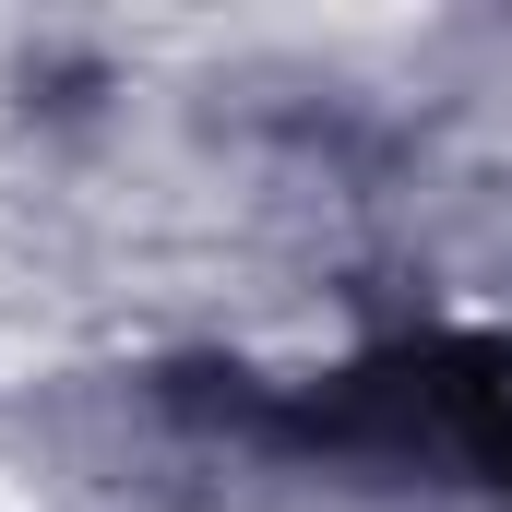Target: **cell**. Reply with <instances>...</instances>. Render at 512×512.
Here are the masks:
<instances>
[{"label": "cell", "mask_w": 512, "mask_h": 512, "mask_svg": "<svg viewBox=\"0 0 512 512\" xmlns=\"http://www.w3.org/2000/svg\"><path fill=\"white\" fill-rule=\"evenodd\" d=\"M477 477H489V489H501V501H512V405H501V417H489V441H477Z\"/></svg>", "instance_id": "6da1fadb"}]
</instances>
